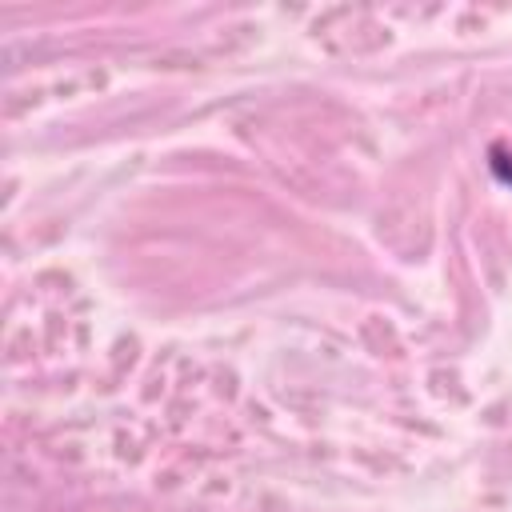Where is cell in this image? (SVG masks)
Masks as SVG:
<instances>
[{
    "label": "cell",
    "mask_w": 512,
    "mask_h": 512,
    "mask_svg": "<svg viewBox=\"0 0 512 512\" xmlns=\"http://www.w3.org/2000/svg\"><path fill=\"white\" fill-rule=\"evenodd\" d=\"M488 172L500 180V184H512V148L504 140H496L488 148Z\"/></svg>",
    "instance_id": "1"
}]
</instances>
